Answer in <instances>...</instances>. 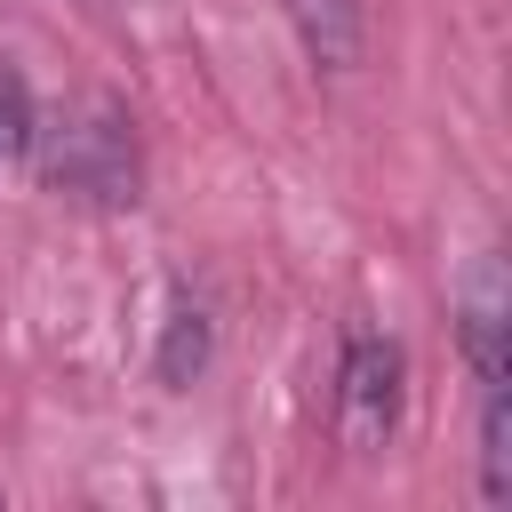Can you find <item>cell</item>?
<instances>
[{"mask_svg": "<svg viewBox=\"0 0 512 512\" xmlns=\"http://www.w3.org/2000/svg\"><path fill=\"white\" fill-rule=\"evenodd\" d=\"M48 176H56L64 192H88V200H136V144H128V128L96 104L80 128H64Z\"/></svg>", "mask_w": 512, "mask_h": 512, "instance_id": "2", "label": "cell"}, {"mask_svg": "<svg viewBox=\"0 0 512 512\" xmlns=\"http://www.w3.org/2000/svg\"><path fill=\"white\" fill-rule=\"evenodd\" d=\"M24 144H32V104H24L16 72H0V168H16Z\"/></svg>", "mask_w": 512, "mask_h": 512, "instance_id": "5", "label": "cell"}, {"mask_svg": "<svg viewBox=\"0 0 512 512\" xmlns=\"http://www.w3.org/2000/svg\"><path fill=\"white\" fill-rule=\"evenodd\" d=\"M400 400H408V360L384 328H352L344 360H336V440L352 456H384L400 432Z\"/></svg>", "mask_w": 512, "mask_h": 512, "instance_id": "1", "label": "cell"}, {"mask_svg": "<svg viewBox=\"0 0 512 512\" xmlns=\"http://www.w3.org/2000/svg\"><path fill=\"white\" fill-rule=\"evenodd\" d=\"M200 360H208V320H200V304H184V312H176V336H168V352H160V376L184 384V368H200Z\"/></svg>", "mask_w": 512, "mask_h": 512, "instance_id": "4", "label": "cell"}, {"mask_svg": "<svg viewBox=\"0 0 512 512\" xmlns=\"http://www.w3.org/2000/svg\"><path fill=\"white\" fill-rule=\"evenodd\" d=\"M104 8H128V0H104Z\"/></svg>", "mask_w": 512, "mask_h": 512, "instance_id": "6", "label": "cell"}, {"mask_svg": "<svg viewBox=\"0 0 512 512\" xmlns=\"http://www.w3.org/2000/svg\"><path fill=\"white\" fill-rule=\"evenodd\" d=\"M288 24L312 64H328V72L360 64V0H288Z\"/></svg>", "mask_w": 512, "mask_h": 512, "instance_id": "3", "label": "cell"}]
</instances>
